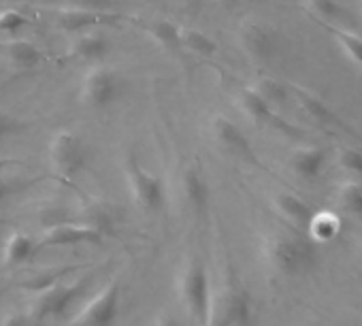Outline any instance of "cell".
I'll list each match as a JSON object with an SVG mask.
<instances>
[{"label":"cell","mask_w":362,"mask_h":326,"mask_svg":"<svg viewBox=\"0 0 362 326\" xmlns=\"http://www.w3.org/2000/svg\"><path fill=\"white\" fill-rule=\"evenodd\" d=\"M315 245L296 233H275L262 243V258L269 271L284 279H296L309 273L317 260Z\"/></svg>","instance_id":"1"},{"label":"cell","mask_w":362,"mask_h":326,"mask_svg":"<svg viewBox=\"0 0 362 326\" xmlns=\"http://www.w3.org/2000/svg\"><path fill=\"white\" fill-rule=\"evenodd\" d=\"M175 290H177V301L181 309H184V313L188 315L190 324L205 326L214 301V288L207 267L199 258H190L177 275Z\"/></svg>","instance_id":"2"},{"label":"cell","mask_w":362,"mask_h":326,"mask_svg":"<svg viewBox=\"0 0 362 326\" xmlns=\"http://www.w3.org/2000/svg\"><path fill=\"white\" fill-rule=\"evenodd\" d=\"M252 320H254L252 298L239 284L228 281L214 292L211 311L205 326H250Z\"/></svg>","instance_id":"3"},{"label":"cell","mask_w":362,"mask_h":326,"mask_svg":"<svg viewBox=\"0 0 362 326\" xmlns=\"http://www.w3.org/2000/svg\"><path fill=\"white\" fill-rule=\"evenodd\" d=\"M122 94H124V81L109 66L90 69L79 88V98L90 109H109L122 98Z\"/></svg>","instance_id":"4"},{"label":"cell","mask_w":362,"mask_h":326,"mask_svg":"<svg viewBox=\"0 0 362 326\" xmlns=\"http://www.w3.org/2000/svg\"><path fill=\"white\" fill-rule=\"evenodd\" d=\"M83 288H86V277L77 281H56V277L47 284L43 281L35 290L33 313L39 320L62 315L71 307V303L83 292Z\"/></svg>","instance_id":"5"},{"label":"cell","mask_w":362,"mask_h":326,"mask_svg":"<svg viewBox=\"0 0 362 326\" xmlns=\"http://www.w3.org/2000/svg\"><path fill=\"white\" fill-rule=\"evenodd\" d=\"M126 182H128V190H130V197L136 203V207H141L145 214L162 211V207L166 203L164 182L158 175L145 171L134 158H128Z\"/></svg>","instance_id":"6"},{"label":"cell","mask_w":362,"mask_h":326,"mask_svg":"<svg viewBox=\"0 0 362 326\" xmlns=\"http://www.w3.org/2000/svg\"><path fill=\"white\" fill-rule=\"evenodd\" d=\"M122 288L117 281H109L100 288L73 318V326H113L119 315Z\"/></svg>","instance_id":"7"},{"label":"cell","mask_w":362,"mask_h":326,"mask_svg":"<svg viewBox=\"0 0 362 326\" xmlns=\"http://www.w3.org/2000/svg\"><path fill=\"white\" fill-rule=\"evenodd\" d=\"M49 160L56 173H60L62 177H75L86 167V143L75 132H58L49 145Z\"/></svg>","instance_id":"8"},{"label":"cell","mask_w":362,"mask_h":326,"mask_svg":"<svg viewBox=\"0 0 362 326\" xmlns=\"http://www.w3.org/2000/svg\"><path fill=\"white\" fill-rule=\"evenodd\" d=\"M239 41L258 62H271L279 52V35L264 22H245L239 30Z\"/></svg>","instance_id":"9"},{"label":"cell","mask_w":362,"mask_h":326,"mask_svg":"<svg viewBox=\"0 0 362 326\" xmlns=\"http://www.w3.org/2000/svg\"><path fill=\"white\" fill-rule=\"evenodd\" d=\"M103 241V233L90 224H73L60 222L45 231L39 245L43 248H73V245H98Z\"/></svg>","instance_id":"10"},{"label":"cell","mask_w":362,"mask_h":326,"mask_svg":"<svg viewBox=\"0 0 362 326\" xmlns=\"http://www.w3.org/2000/svg\"><path fill=\"white\" fill-rule=\"evenodd\" d=\"M211 134H214V141L218 143V147H222L226 153L230 156H237L241 160H250V162H256V156H254V149L250 145V139L245 136V132L228 117L220 115L211 122Z\"/></svg>","instance_id":"11"},{"label":"cell","mask_w":362,"mask_h":326,"mask_svg":"<svg viewBox=\"0 0 362 326\" xmlns=\"http://www.w3.org/2000/svg\"><path fill=\"white\" fill-rule=\"evenodd\" d=\"M328 162V151L324 147H298L290 156V169L294 171L296 177L305 182H315L322 177Z\"/></svg>","instance_id":"12"},{"label":"cell","mask_w":362,"mask_h":326,"mask_svg":"<svg viewBox=\"0 0 362 326\" xmlns=\"http://www.w3.org/2000/svg\"><path fill=\"white\" fill-rule=\"evenodd\" d=\"M273 205L277 209V214L292 226L296 228H307L311 218H313V207L303 201L300 197L292 194V192H277L273 199Z\"/></svg>","instance_id":"13"},{"label":"cell","mask_w":362,"mask_h":326,"mask_svg":"<svg viewBox=\"0 0 362 326\" xmlns=\"http://www.w3.org/2000/svg\"><path fill=\"white\" fill-rule=\"evenodd\" d=\"M113 20H115V16H105L100 11L86 9V7H71V9H64L58 16V24L66 33H86L92 26L113 22Z\"/></svg>","instance_id":"14"},{"label":"cell","mask_w":362,"mask_h":326,"mask_svg":"<svg viewBox=\"0 0 362 326\" xmlns=\"http://www.w3.org/2000/svg\"><path fill=\"white\" fill-rule=\"evenodd\" d=\"M181 190L188 207L194 214H205L209 209V184L197 169H188L181 177Z\"/></svg>","instance_id":"15"},{"label":"cell","mask_w":362,"mask_h":326,"mask_svg":"<svg viewBox=\"0 0 362 326\" xmlns=\"http://www.w3.org/2000/svg\"><path fill=\"white\" fill-rule=\"evenodd\" d=\"M239 103H241V109L245 111V115H247L252 122L260 124V126H271V124H277V122H279V120H277V113H275V109H273V105H271L256 88H245V90L241 92Z\"/></svg>","instance_id":"16"},{"label":"cell","mask_w":362,"mask_h":326,"mask_svg":"<svg viewBox=\"0 0 362 326\" xmlns=\"http://www.w3.org/2000/svg\"><path fill=\"white\" fill-rule=\"evenodd\" d=\"M109 50V39L100 33H79L71 45V54L83 62H100L107 58Z\"/></svg>","instance_id":"17"},{"label":"cell","mask_w":362,"mask_h":326,"mask_svg":"<svg viewBox=\"0 0 362 326\" xmlns=\"http://www.w3.org/2000/svg\"><path fill=\"white\" fill-rule=\"evenodd\" d=\"M0 47L5 50L7 58H9L16 66H20V69H33V66H37V64L43 62V54H41V50H39L33 41L13 39V41L3 43Z\"/></svg>","instance_id":"18"},{"label":"cell","mask_w":362,"mask_h":326,"mask_svg":"<svg viewBox=\"0 0 362 326\" xmlns=\"http://www.w3.org/2000/svg\"><path fill=\"white\" fill-rule=\"evenodd\" d=\"M339 231H341V220L332 211H315L307 226L309 239L317 245L332 241L339 235Z\"/></svg>","instance_id":"19"},{"label":"cell","mask_w":362,"mask_h":326,"mask_svg":"<svg viewBox=\"0 0 362 326\" xmlns=\"http://www.w3.org/2000/svg\"><path fill=\"white\" fill-rule=\"evenodd\" d=\"M35 248H37V245H35V241H33L28 235H24V233H13V235L9 237L7 245H5V260H7V264H11V267L24 264L26 260L33 258Z\"/></svg>","instance_id":"20"},{"label":"cell","mask_w":362,"mask_h":326,"mask_svg":"<svg viewBox=\"0 0 362 326\" xmlns=\"http://www.w3.org/2000/svg\"><path fill=\"white\" fill-rule=\"evenodd\" d=\"M181 45H184L186 50H190L192 54H197V56H207V58L218 52L216 41L209 35H205V33H201L197 28H181Z\"/></svg>","instance_id":"21"},{"label":"cell","mask_w":362,"mask_h":326,"mask_svg":"<svg viewBox=\"0 0 362 326\" xmlns=\"http://www.w3.org/2000/svg\"><path fill=\"white\" fill-rule=\"evenodd\" d=\"M147 30L166 50H179V47H184V45H181V26H177V24H173L168 20H158V22L149 24Z\"/></svg>","instance_id":"22"},{"label":"cell","mask_w":362,"mask_h":326,"mask_svg":"<svg viewBox=\"0 0 362 326\" xmlns=\"http://www.w3.org/2000/svg\"><path fill=\"white\" fill-rule=\"evenodd\" d=\"M339 205L351 214V216H358L362 218V184L360 182H345L341 188H339Z\"/></svg>","instance_id":"23"},{"label":"cell","mask_w":362,"mask_h":326,"mask_svg":"<svg viewBox=\"0 0 362 326\" xmlns=\"http://www.w3.org/2000/svg\"><path fill=\"white\" fill-rule=\"evenodd\" d=\"M330 35L341 45V50L345 52V56L362 71V39L358 35H354V33L339 30V28H330Z\"/></svg>","instance_id":"24"},{"label":"cell","mask_w":362,"mask_h":326,"mask_svg":"<svg viewBox=\"0 0 362 326\" xmlns=\"http://www.w3.org/2000/svg\"><path fill=\"white\" fill-rule=\"evenodd\" d=\"M300 103H303V107H305V111L315 120V122H320V124H326V126H330V124H339V120H337V115L322 103V100H317V98H313V96H307V94H300Z\"/></svg>","instance_id":"25"},{"label":"cell","mask_w":362,"mask_h":326,"mask_svg":"<svg viewBox=\"0 0 362 326\" xmlns=\"http://www.w3.org/2000/svg\"><path fill=\"white\" fill-rule=\"evenodd\" d=\"M307 5L315 16H320L322 20H328V22L347 18V11L337 3V0H307Z\"/></svg>","instance_id":"26"},{"label":"cell","mask_w":362,"mask_h":326,"mask_svg":"<svg viewBox=\"0 0 362 326\" xmlns=\"http://www.w3.org/2000/svg\"><path fill=\"white\" fill-rule=\"evenodd\" d=\"M256 90H258L273 107L281 105V103L288 98V90H286L279 81H275V79H260V81L256 83Z\"/></svg>","instance_id":"27"},{"label":"cell","mask_w":362,"mask_h":326,"mask_svg":"<svg viewBox=\"0 0 362 326\" xmlns=\"http://www.w3.org/2000/svg\"><path fill=\"white\" fill-rule=\"evenodd\" d=\"M26 24H30V20L18 9L0 11V33H16V30L24 28Z\"/></svg>","instance_id":"28"},{"label":"cell","mask_w":362,"mask_h":326,"mask_svg":"<svg viewBox=\"0 0 362 326\" xmlns=\"http://www.w3.org/2000/svg\"><path fill=\"white\" fill-rule=\"evenodd\" d=\"M339 167L354 177H362V153L356 149H345L339 156Z\"/></svg>","instance_id":"29"},{"label":"cell","mask_w":362,"mask_h":326,"mask_svg":"<svg viewBox=\"0 0 362 326\" xmlns=\"http://www.w3.org/2000/svg\"><path fill=\"white\" fill-rule=\"evenodd\" d=\"M151 326H188V322H186V320H181V318L175 315V313L162 311V313H158V315L153 318ZM190 326H192V324H190Z\"/></svg>","instance_id":"30"},{"label":"cell","mask_w":362,"mask_h":326,"mask_svg":"<svg viewBox=\"0 0 362 326\" xmlns=\"http://www.w3.org/2000/svg\"><path fill=\"white\" fill-rule=\"evenodd\" d=\"M16 128H18L16 117H13L11 113H7V111L0 109V141H3L5 136H9Z\"/></svg>","instance_id":"31"},{"label":"cell","mask_w":362,"mask_h":326,"mask_svg":"<svg viewBox=\"0 0 362 326\" xmlns=\"http://www.w3.org/2000/svg\"><path fill=\"white\" fill-rule=\"evenodd\" d=\"M77 5L86 7V9H94V11H107L115 3H113V0H77Z\"/></svg>","instance_id":"32"},{"label":"cell","mask_w":362,"mask_h":326,"mask_svg":"<svg viewBox=\"0 0 362 326\" xmlns=\"http://www.w3.org/2000/svg\"><path fill=\"white\" fill-rule=\"evenodd\" d=\"M5 326H30L28 324V318L26 315H20V313H13L5 320Z\"/></svg>","instance_id":"33"},{"label":"cell","mask_w":362,"mask_h":326,"mask_svg":"<svg viewBox=\"0 0 362 326\" xmlns=\"http://www.w3.org/2000/svg\"><path fill=\"white\" fill-rule=\"evenodd\" d=\"M9 194H11V184L3 177V173H0V201H5Z\"/></svg>","instance_id":"34"},{"label":"cell","mask_w":362,"mask_h":326,"mask_svg":"<svg viewBox=\"0 0 362 326\" xmlns=\"http://www.w3.org/2000/svg\"><path fill=\"white\" fill-rule=\"evenodd\" d=\"M7 167V160H3V158H0V173H3V169Z\"/></svg>","instance_id":"35"}]
</instances>
